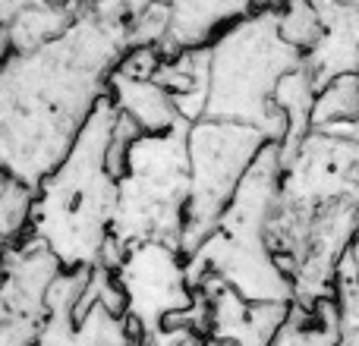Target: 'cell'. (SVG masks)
Masks as SVG:
<instances>
[{
    "instance_id": "cell-6",
    "label": "cell",
    "mask_w": 359,
    "mask_h": 346,
    "mask_svg": "<svg viewBox=\"0 0 359 346\" xmlns=\"http://www.w3.org/2000/svg\"><path fill=\"white\" fill-rule=\"evenodd\" d=\"M271 145L265 132L243 123L224 120H196L186 132V158H189V202L183 217L180 252L192 255L196 246L211 233L221 211L233 198V189L259 151Z\"/></svg>"
},
{
    "instance_id": "cell-18",
    "label": "cell",
    "mask_w": 359,
    "mask_h": 346,
    "mask_svg": "<svg viewBox=\"0 0 359 346\" xmlns=\"http://www.w3.org/2000/svg\"><path fill=\"white\" fill-rule=\"evenodd\" d=\"M54 4H73V0H54Z\"/></svg>"
},
{
    "instance_id": "cell-15",
    "label": "cell",
    "mask_w": 359,
    "mask_h": 346,
    "mask_svg": "<svg viewBox=\"0 0 359 346\" xmlns=\"http://www.w3.org/2000/svg\"><path fill=\"white\" fill-rule=\"evenodd\" d=\"M331 299L337 309L341 346H359V236L350 242V249L337 265Z\"/></svg>"
},
{
    "instance_id": "cell-19",
    "label": "cell",
    "mask_w": 359,
    "mask_h": 346,
    "mask_svg": "<svg viewBox=\"0 0 359 346\" xmlns=\"http://www.w3.org/2000/svg\"><path fill=\"white\" fill-rule=\"evenodd\" d=\"M271 4H278V0H271Z\"/></svg>"
},
{
    "instance_id": "cell-10",
    "label": "cell",
    "mask_w": 359,
    "mask_h": 346,
    "mask_svg": "<svg viewBox=\"0 0 359 346\" xmlns=\"http://www.w3.org/2000/svg\"><path fill=\"white\" fill-rule=\"evenodd\" d=\"M198 290L205 296V340L224 346H268L293 305L249 303L217 280H205Z\"/></svg>"
},
{
    "instance_id": "cell-5",
    "label": "cell",
    "mask_w": 359,
    "mask_h": 346,
    "mask_svg": "<svg viewBox=\"0 0 359 346\" xmlns=\"http://www.w3.org/2000/svg\"><path fill=\"white\" fill-rule=\"evenodd\" d=\"M189 123L158 136H136L126 148L117 177V208L111 223L114 252L136 242H168L180 249L183 217L189 202V158H186Z\"/></svg>"
},
{
    "instance_id": "cell-3",
    "label": "cell",
    "mask_w": 359,
    "mask_h": 346,
    "mask_svg": "<svg viewBox=\"0 0 359 346\" xmlns=\"http://www.w3.org/2000/svg\"><path fill=\"white\" fill-rule=\"evenodd\" d=\"M280 179V145H265L233 198L221 211L211 233L186 255V284L198 290L205 280L230 286L249 303H293L290 277L280 271L271 246H268V223L278 205Z\"/></svg>"
},
{
    "instance_id": "cell-16",
    "label": "cell",
    "mask_w": 359,
    "mask_h": 346,
    "mask_svg": "<svg viewBox=\"0 0 359 346\" xmlns=\"http://www.w3.org/2000/svg\"><path fill=\"white\" fill-rule=\"evenodd\" d=\"M139 346H224V343L205 340V337H198L196 331H189L186 324H168L164 331H158L155 337L142 340Z\"/></svg>"
},
{
    "instance_id": "cell-11",
    "label": "cell",
    "mask_w": 359,
    "mask_h": 346,
    "mask_svg": "<svg viewBox=\"0 0 359 346\" xmlns=\"http://www.w3.org/2000/svg\"><path fill=\"white\" fill-rule=\"evenodd\" d=\"M318 13V41L306 54L316 92L337 76H359V0H312Z\"/></svg>"
},
{
    "instance_id": "cell-9",
    "label": "cell",
    "mask_w": 359,
    "mask_h": 346,
    "mask_svg": "<svg viewBox=\"0 0 359 346\" xmlns=\"http://www.w3.org/2000/svg\"><path fill=\"white\" fill-rule=\"evenodd\" d=\"M271 0H123L130 48H155L168 60L211 44L227 25Z\"/></svg>"
},
{
    "instance_id": "cell-14",
    "label": "cell",
    "mask_w": 359,
    "mask_h": 346,
    "mask_svg": "<svg viewBox=\"0 0 359 346\" xmlns=\"http://www.w3.org/2000/svg\"><path fill=\"white\" fill-rule=\"evenodd\" d=\"M268 346H341L334 299H318L312 305L293 303L280 331Z\"/></svg>"
},
{
    "instance_id": "cell-13",
    "label": "cell",
    "mask_w": 359,
    "mask_h": 346,
    "mask_svg": "<svg viewBox=\"0 0 359 346\" xmlns=\"http://www.w3.org/2000/svg\"><path fill=\"white\" fill-rule=\"evenodd\" d=\"M309 130L359 139V76H337L316 92Z\"/></svg>"
},
{
    "instance_id": "cell-17",
    "label": "cell",
    "mask_w": 359,
    "mask_h": 346,
    "mask_svg": "<svg viewBox=\"0 0 359 346\" xmlns=\"http://www.w3.org/2000/svg\"><path fill=\"white\" fill-rule=\"evenodd\" d=\"M6 54V44H4V38H0V57H4Z\"/></svg>"
},
{
    "instance_id": "cell-8",
    "label": "cell",
    "mask_w": 359,
    "mask_h": 346,
    "mask_svg": "<svg viewBox=\"0 0 359 346\" xmlns=\"http://www.w3.org/2000/svg\"><path fill=\"white\" fill-rule=\"evenodd\" d=\"M111 277L123 299V318L139 343L164 331L170 318L189 312L196 299V290L186 284L183 252L168 242H136L123 249Z\"/></svg>"
},
{
    "instance_id": "cell-1",
    "label": "cell",
    "mask_w": 359,
    "mask_h": 346,
    "mask_svg": "<svg viewBox=\"0 0 359 346\" xmlns=\"http://www.w3.org/2000/svg\"><path fill=\"white\" fill-rule=\"evenodd\" d=\"M126 50L123 0H82L57 38L0 57V170L35 189L73 148Z\"/></svg>"
},
{
    "instance_id": "cell-20",
    "label": "cell",
    "mask_w": 359,
    "mask_h": 346,
    "mask_svg": "<svg viewBox=\"0 0 359 346\" xmlns=\"http://www.w3.org/2000/svg\"><path fill=\"white\" fill-rule=\"evenodd\" d=\"M88 4H92V0H88Z\"/></svg>"
},
{
    "instance_id": "cell-12",
    "label": "cell",
    "mask_w": 359,
    "mask_h": 346,
    "mask_svg": "<svg viewBox=\"0 0 359 346\" xmlns=\"http://www.w3.org/2000/svg\"><path fill=\"white\" fill-rule=\"evenodd\" d=\"M107 101L117 107L120 117H126L142 136H158L168 132L180 123V111L174 95L155 79H139V76H126L114 69L107 79Z\"/></svg>"
},
{
    "instance_id": "cell-2",
    "label": "cell",
    "mask_w": 359,
    "mask_h": 346,
    "mask_svg": "<svg viewBox=\"0 0 359 346\" xmlns=\"http://www.w3.org/2000/svg\"><path fill=\"white\" fill-rule=\"evenodd\" d=\"M114 126L117 107L104 95L67 158L32 189L25 236L41 242L63 271H111L117 261L111 246L117 173L107 164Z\"/></svg>"
},
{
    "instance_id": "cell-4",
    "label": "cell",
    "mask_w": 359,
    "mask_h": 346,
    "mask_svg": "<svg viewBox=\"0 0 359 346\" xmlns=\"http://www.w3.org/2000/svg\"><path fill=\"white\" fill-rule=\"evenodd\" d=\"M208 50V82L198 120L243 123L265 132L271 145L287 136V120L274 104L280 79L306 67V54L280 38L278 6L268 4L236 19L221 32Z\"/></svg>"
},
{
    "instance_id": "cell-7",
    "label": "cell",
    "mask_w": 359,
    "mask_h": 346,
    "mask_svg": "<svg viewBox=\"0 0 359 346\" xmlns=\"http://www.w3.org/2000/svg\"><path fill=\"white\" fill-rule=\"evenodd\" d=\"M359 205V139L309 130L293 148L280 151L278 214Z\"/></svg>"
}]
</instances>
